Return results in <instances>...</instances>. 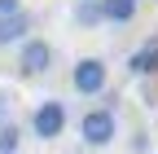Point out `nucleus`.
<instances>
[{
    "instance_id": "f03ea898",
    "label": "nucleus",
    "mask_w": 158,
    "mask_h": 154,
    "mask_svg": "<svg viewBox=\"0 0 158 154\" xmlns=\"http://www.w3.org/2000/svg\"><path fill=\"white\" fill-rule=\"evenodd\" d=\"M79 137H84V145H92V150H106V145L118 137V114L106 110V106L88 110L84 119H79Z\"/></svg>"
},
{
    "instance_id": "6e6552de",
    "label": "nucleus",
    "mask_w": 158,
    "mask_h": 154,
    "mask_svg": "<svg viewBox=\"0 0 158 154\" xmlns=\"http://www.w3.org/2000/svg\"><path fill=\"white\" fill-rule=\"evenodd\" d=\"M75 22H79V27H97V22H101L97 0H79V5H75Z\"/></svg>"
},
{
    "instance_id": "9d476101",
    "label": "nucleus",
    "mask_w": 158,
    "mask_h": 154,
    "mask_svg": "<svg viewBox=\"0 0 158 154\" xmlns=\"http://www.w3.org/2000/svg\"><path fill=\"white\" fill-rule=\"evenodd\" d=\"M9 13H22V0H0V18H9Z\"/></svg>"
},
{
    "instance_id": "423d86ee",
    "label": "nucleus",
    "mask_w": 158,
    "mask_h": 154,
    "mask_svg": "<svg viewBox=\"0 0 158 154\" xmlns=\"http://www.w3.org/2000/svg\"><path fill=\"white\" fill-rule=\"evenodd\" d=\"M127 66H132V75H158V35H149V40L132 53Z\"/></svg>"
},
{
    "instance_id": "39448f33",
    "label": "nucleus",
    "mask_w": 158,
    "mask_h": 154,
    "mask_svg": "<svg viewBox=\"0 0 158 154\" xmlns=\"http://www.w3.org/2000/svg\"><path fill=\"white\" fill-rule=\"evenodd\" d=\"M31 27H35V18H31L27 9H22V13H9V18H0V49L31 40Z\"/></svg>"
},
{
    "instance_id": "20e7f679",
    "label": "nucleus",
    "mask_w": 158,
    "mask_h": 154,
    "mask_svg": "<svg viewBox=\"0 0 158 154\" xmlns=\"http://www.w3.org/2000/svg\"><path fill=\"white\" fill-rule=\"evenodd\" d=\"M66 132V106L62 101H40L35 110H31V137H40V141H57Z\"/></svg>"
},
{
    "instance_id": "7ed1b4c3",
    "label": "nucleus",
    "mask_w": 158,
    "mask_h": 154,
    "mask_svg": "<svg viewBox=\"0 0 158 154\" xmlns=\"http://www.w3.org/2000/svg\"><path fill=\"white\" fill-rule=\"evenodd\" d=\"M53 44L48 40H40V35H31V40L18 44V75L22 79H40V75H48L53 71Z\"/></svg>"
},
{
    "instance_id": "1a4fd4ad",
    "label": "nucleus",
    "mask_w": 158,
    "mask_h": 154,
    "mask_svg": "<svg viewBox=\"0 0 158 154\" xmlns=\"http://www.w3.org/2000/svg\"><path fill=\"white\" fill-rule=\"evenodd\" d=\"M18 141H22V128L18 123H0V154H18Z\"/></svg>"
},
{
    "instance_id": "f257e3e1",
    "label": "nucleus",
    "mask_w": 158,
    "mask_h": 154,
    "mask_svg": "<svg viewBox=\"0 0 158 154\" xmlns=\"http://www.w3.org/2000/svg\"><path fill=\"white\" fill-rule=\"evenodd\" d=\"M110 84V66L101 62V57H79V62L70 66V88L79 92V97H101Z\"/></svg>"
},
{
    "instance_id": "9b49d317",
    "label": "nucleus",
    "mask_w": 158,
    "mask_h": 154,
    "mask_svg": "<svg viewBox=\"0 0 158 154\" xmlns=\"http://www.w3.org/2000/svg\"><path fill=\"white\" fill-rule=\"evenodd\" d=\"M132 5H141V0H132Z\"/></svg>"
},
{
    "instance_id": "0eeeda50",
    "label": "nucleus",
    "mask_w": 158,
    "mask_h": 154,
    "mask_svg": "<svg viewBox=\"0 0 158 154\" xmlns=\"http://www.w3.org/2000/svg\"><path fill=\"white\" fill-rule=\"evenodd\" d=\"M97 9H101V22H132L136 18L132 0H97Z\"/></svg>"
}]
</instances>
